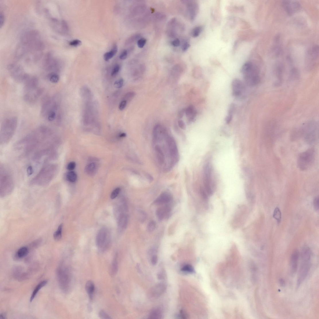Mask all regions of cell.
I'll return each instance as SVG.
<instances>
[{
    "label": "cell",
    "mask_w": 319,
    "mask_h": 319,
    "mask_svg": "<svg viewBox=\"0 0 319 319\" xmlns=\"http://www.w3.org/2000/svg\"><path fill=\"white\" fill-rule=\"evenodd\" d=\"M59 137L48 127L41 126L29 133L15 145L16 150L34 160L48 157L59 146Z\"/></svg>",
    "instance_id": "obj_1"
},
{
    "label": "cell",
    "mask_w": 319,
    "mask_h": 319,
    "mask_svg": "<svg viewBox=\"0 0 319 319\" xmlns=\"http://www.w3.org/2000/svg\"><path fill=\"white\" fill-rule=\"evenodd\" d=\"M153 142L159 165L164 172L170 171L179 160L178 149L175 139L165 129L157 125L153 129Z\"/></svg>",
    "instance_id": "obj_2"
},
{
    "label": "cell",
    "mask_w": 319,
    "mask_h": 319,
    "mask_svg": "<svg viewBox=\"0 0 319 319\" xmlns=\"http://www.w3.org/2000/svg\"><path fill=\"white\" fill-rule=\"evenodd\" d=\"M41 114L42 117L49 122L57 123L60 122L61 103L59 95L46 96L43 98Z\"/></svg>",
    "instance_id": "obj_3"
},
{
    "label": "cell",
    "mask_w": 319,
    "mask_h": 319,
    "mask_svg": "<svg viewBox=\"0 0 319 319\" xmlns=\"http://www.w3.org/2000/svg\"><path fill=\"white\" fill-rule=\"evenodd\" d=\"M23 83L24 101L28 104H35L43 92V89L39 85L38 79L35 76L28 74Z\"/></svg>",
    "instance_id": "obj_4"
},
{
    "label": "cell",
    "mask_w": 319,
    "mask_h": 319,
    "mask_svg": "<svg viewBox=\"0 0 319 319\" xmlns=\"http://www.w3.org/2000/svg\"><path fill=\"white\" fill-rule=\"evenodd\" d=\"M59 170L58 165L55 164H50L43 167L31 181L33 185L45 186L49 184L57 175Z\"/></svg>",
    "instance_id": "obj_5"
},
{
    "label": "cell",
    "mask_w": 319,
    "mask_h": 319,
    "mask_svg": "<svg viewBox=\"0 0 319 319\" xmlns=\"http://www.w3.org/2000/svg\"><path fill=\"white\" fill-rule=\"evenodd\" d=\"M17 124V119L15 117L7 118L3 121L0 130L1 145L8 144L12 139L16 131Z\"/></svg>",
    "instance_id": "obj_6"
},
{
    "label": "cell",
    "mask_w": 319,
    "mask_h": 319,
    "mask_svg": "<svg viewBox=\"0 0 319 319\" xmlns=\"http://www.w3.org/2000/svg\"><path fill=\"white\" fill-rule=\"evenodd\" d=\"M241 73L246 84L255 86L259 84L261 79L259 68L257 65L251 61L245 63L241 67Z\"/></svg>",
    "instance_id": "obj_7"
},
{
    "label": "cell",
    "mask_w": 319,
    "mask_h": 319,
    "mask_svg": "<svg viewBox=\"0 0 319 319\" xmlns=\"http://www.w3.org/2000/svg\"><path fill=\"white\" fill-rule=\"evenodd\" d=\"M12 174L8 166L3 164L0 165V192L1 194L11 192L14 186Z\"/></svg>",
    "instance_id": "obj_8"
},
{
    "label": "cell",
    "mask_w": 319,
    "mask_h": 319,
    "mask_svg": "<svg viewBox=\"0 0 319 319\" xmlns=\"http://www.w3.org/2000/svg\"><path fill=\"white\" fill-rule=\"evenodd\" d=\"M57 278L61 289L65 292L70 290L71 284L70 271L68 268L63 264L58 267L57 271Z\"/></svg>",
    "instance_id": "obj_9"
},
{
    "label": "cell",
    "mask_w": 319,
    "mask_h": 319,
    "mask_svg": "<svg viewBox=\"0 0 319 319\" xmlns=\"http://www.w3.org/2000/svg\"><path fill=\"white\" fill-rule=\"evenodd\" d=\"M315 156V151L312 149H310L301 154L298 160L299 169L303 171L309 169L313 164Z\"/></svg>",
    "instance_id": "obj_10"
},
{
    "label": "cell",
    "mask_w": 319,
    "mask_h": 319,
    "mask_svg": "<svg viewBox=\"0 0 319 319\" xmlns=\"http://www.w3.org/2000/svg\"><path fill=\"white\" fill-rule=\"evenodd\" d=\"M110 235L106 228H103L99 231L96 238V244L101 251L106 250L110 244Z\"/></svg>",
    "instance_id": "obj_11"
},
{
    "label": "cell",
    "mask_w": 319,
    "mask_h": 319,
    "mask_svg": "<svg viewBox=\"0 0 319 319\" xmlns=\"http://www.w3.org/2000/svg\"><path fill=\"white\" fill-rule=\"evenodd\" d=\"M8 70L11 77L17 83H23L28 75L22 67L16 65H10Z\"/></svg>",
    "instance_id": "obj_12"
},
{
    "label": "cell",
    "mask_w": 319,
    "mask_h": 319,
    "mask_svg": "<svg viewBox=\"0 0 319 319\" xmlns=\"http://www.w3.org/2000/svg\"><path fill=\"white\" fill-rule=\"evenodd\" d=\"M302 134L305 142L308 144H312L316 141L317 137V129L314 124H310L304 126Z\"/></svg>",
    "instance_id": "obj_13"
},
{
    "label": "cell",
    "mask_w": 319,
    "mask_h": 319,
    "mask_svg": "<svg viewBox=\"0 0 319 319\" xmlns=\"http://www.w3.org/2000/svg\"><path fill=\"white\" fill-rule=\"evenodd\" d=\"M205 189L208 195H212L213 189L211 180L212 169L209 164H206L204 169Z\"/></svg>",
    "instance_id": "obj_14"
},
{
    "label": "cell",
    "mask_w": 319,
    "mask_h": 319,
    "mask_svg": "<svg viewBox=\"0 0 319 319\" xmlns=\"http://www.w3.org/2000/svg\"><path fill=\"white\" fill-rule=\"evenodd\" d=\"M310 260H302L299 270L297 279V287H299L300 285L306 279L309 273L310 267Z\"/></svg>",
    "instance_id": "obj_15"
},
{
    "label": "cell",
    "mask_w": 319,
    "mask_h": 319,
    "mask_svg": "<svg viewBox=\"0 0 319 319\" xmlns=\"http://www.w3.org/2000/svg\"><path fill=\"white\" fill-rule=\"evenodd\" d=\"M282 5L286 13L289 15L299 11L301 9L300 3L296 1H284L282 3Z\"/></svg>",
    "instance_id": "obj_16"
},
{
    "label": "cell",
    "mask_w": 319,
    "mask_h": 319,
    "mask_svg": "<svg viewBox=\"0 0 319 319\" xmlns=\"http://www.w3.org/2000/svg\"><path fill=\"white\" fill-rule=\"evenodd\" d=\"M232 94L234 96H240L242 93L244 87L242 82L238 79L233 80L232 83Z\"/></svg>",
    "instance_id": "obj_17"
},
{
    "label": "cell",
    "mask_w": 319,
    "mask_h": 319,
    "mask_svg": "<svg viewBox=\"0 0 319 319\" xmlns=\"http://www.w3.org/2000/svg\"><path fill=\"white\" fill-rule=\"evenodd\" d=\"M172 194L168 192L162 193L154 201V204L157 205L168 204L172 200Z\"/></svg>",
    "instance_id": "obj_18"
},
{
    "label": "cell",
    "mask_w": 319,
    "mask_h": 319,
    "mask_svg": "<svg viewBox=\"0 0 319 319\" xmlns=\"http://www.w3.org/2000/svg\"><path fill=\"white\" fill-rule=\"evenodd\" d=\"M171 209L168 204L159 208L156 211V215L159 220H162L168 216L171 212Z\"/></svg>",
    "instance_id": "obj_19"
},
{
    "label": "cell",
    "mask_w": 319,
    "mask_h": 319,
    "mask_svg": "<svg viewBox=\"0 0 319 319\" xmlns=\"http://www.w3.org/2000/svg\"><path fill=\"white\" fill-rule=\"evenodd\" d=\"M299 257V252L298 250H295L293 252L291 258V272L295 274L297 271Z\"/></svg>",
    "instance_id": "obj_20"
},
{
    "label": "cell",
    "mask_w": 319,
    "mask_h": 319,
    "mask_svg": "<svg viewBox=\"0 0 319 319\" xmlns=\"http://www.w3.org/2000/svg\"><path fill=\"white\" fill-rule=\"evenodd\" d=\"M118 219V226L119 230L122 231L126 227L127 225L128 217L127 215L123 214Z\"/></svg>",
    "instance_id": "obj_21"
},
{
    "label": "cell",
    "mask_w": 319,
    "mask_h": 319,
    "mask_svg": "<svg viewBox=\"0 0 319 319\" xmlns=\"http://www.w3.org/2000/svg\"><path fill=\"white\" fill-rule=\"evenodd\" d=\"M185 113L186 116L188 119V121L191 122L194 120L197 113L193 106H190L188 107L185 110Z\"/></svg>",
    "instance_id": "obj_22"
},
{
    "label": "cell",
    "mask_w": 319,
    "mask_h": 319,
    "mask_svg": "<svg viewBox=\"0 0 319 319\" xmlns=\"http://www.w3.org/2000/svg\"><path fill=\"white\" fill-rule=\"evenodd\" d=\"M188 8L190 18L192 20H193L198 12L199 9L198 4L195 2L191 3H189V6Z\"/></svg>",
    "instance_id": "obj_23"
},
{
    "label": "cell",
    "mask_w": 319,
    "mask_h": 319,
    "mask_svg": "<svg viewBox=\"0 0 319 319\" xmlns=\"http://www.w3.org/2000/svg\"><path fill=\"white\" fill-rule=\"evenodd\" d=\"M301 257L302 260H310L311 252L310 248L307 246H304L301 252Z\"/></svg>",
    "instance_id": "obj_24"
},
{
    "label": "cell",
    "mask_w": 319,
    "mask_h": 319,
    "mask_svg": "<svg viewBox=\"0 0 319 319\" xmlns=\"http://www.w3.org/2000/svg\"><path fill=\"white\" fill-rule=\"evenodd\" d=\"M85 289L90 298V299H92L95 289V285L93 282L91 281L87 282L85 284Z\"/></svg>",
    "instance_id": "obj_25"
},
{
    "label": "cell",
    "mask_w": 319,
    "mask_h": 319,
    "mask_svg": "<svg viewBox=\"0 0 319 319\" xmlns=\"http://www.w3.org/2000/svg\"><path fill=\"white\" fill-rule=\"evenodd\" d=\"M166 289L165 285L162 283L159 284L155 286L152 291L153 294L155 296H159L164 293Z\"/></svg>",
    "instance_id": "obj_26"
},
{
    "label": "cell",
    "mask_w": 319,
    "mask_h": 319,
    "mask_svg": "<svg viewBox=\"0 0 319 319\" xmlns=\"http://www.w3.org/2000/svg\"><path fill=\"white\" fill-rule=\"evenodd\" d=\"M47 282H48V281L46 280L42 281L41 282H40V283L36 286L31 297L30 299V301L31 302L33 300L40 290L47 284Z\"/></svg>",
    "instance_id": "obj_27"
},
{
    "label": "cell",
    "mask_w": 319,
    "mask_h": 319,
    "mask_svg": "<svg viewBox=\"0 0 319 319\" xmlns=\"http://www.w3.org/2000/svg\"><path fill=\"white\" fill-rule=\"evenodd\" d=\"M118 51V47L116 45H114L113 48L110 51L107 52L104 54V58L106 61H108L112 59L116 53Z\"/></svg>",
    "instance_id": "obj_28"
},
{
    "label": "cell",
    "mask_w": 319,
    "mask_h": 319,
    "mask_svg": "<svg viewBox=\"0 0 319 319\" xmlns=\"http://www.w3.org/2000/svg\"><path fill=\"white\" fill-rule=\"evenodd\" d=\"M118 262L117 260V256L116 255L114 257V259L111 264L110 268V273L112 276H114L117 274L118 271Z\"/></svg>",
    "instance_id": "obj_29"
},
{
    "label": "cell",
    "mask_w": 319,
    "mask_h": 319,
    "mask_svg": "<svg viewBox=\"0 0 319 319\" xmlns=\"http://www.w3.org/2000/svg\"><path fill=\"white\" fill-rule=\"evenodd\" d=\"M46 78L48 80L53 84H57L59 82L60 79L59 74H50L46 75Z\"/></svg>",
    "instance_id": "obj_30"
},
{
    "label": "cell",
    "mask_w": 319,
    "mask_h": 319,
    "mask_svg": "<svg viewBox=\"0 0 319 319\" xmlns=\"http://www.w3.org/2000/svg\"><path fill=\"white\" fill-rule=\"evenodd\" d=\"M28 252V248L26 247H23L20 248L17 251V256L20 258H22L26 256Z\"/></svg>",
    "instance_id": "obj_31"
},
{
    "label": "cell",
    "mask_w": 319,
    "mask_h": 319,
    "mask_svg": "<svg viewBox=\"0 0 319 319\" xmlns=\"http://www.w3.org/2000/svg\"><path fill=\"white\" fill-rule=\"evenodd\" d=\"M63 224L60 225L57 230L54 233L53 237L56 241H59L62 238V233L63 229Z\"/></svg>",
    "instance_id": "obj_32"
},
{
    "label": "cell",
    "mask_w": 319,
    "mask_h": 319,
    "mask_svg": "<svg viewBox=\"0 0 319 319\" xmlns=\"http://www.w3.org/2000/svg\"><path fill=\"white\" fill-rule=\"evenodd\" d=\"M66 178L68 182H75L77 179V176L76 173L73 171L68 172L66 175Z\"/></svg>",
    "instance_id": "obj_33"
},
{
    "label": "cell",
    "mask_w": 319,
    "mask_h": 319,
    "mask_svg": "<svg viewBox=\"0 0 319 319\" xmlns=\"http://www.w3.org/2000/svg\"><path fill=\"white\" fill-rule=\"evenodd\" d=\"M96 166L95 163H92L87 165L85 170L87 173L89 175H92L96 171Z\"/></svg>",
    "instance_id": "obj_34"
},
{
    "label": "cell",
    "mask_w": 319,
    "mask_h": 319,
    "mask_svg": "<svg viewBox=\"0 0 319 319\" xmlns=\"http://www.w3.org/2000/svg\"><path fill=\"white\" fill-rule=\"evenodd\" d=\"M162 316L161 311L159 309H155L152 311L149 315L150 318H160Z\"/></svg>",
    "instance_id": "obj_35"
},
{
    "label": "cell",
    "mask_w": 319,
    "mask_h": 319,
    "mask_svg": "<svg viewBox=\"0 0 319 319\" xmlns=\"http://www.w3.org/2000/svg\"><path fill=\"white\" fill-rule=\"evenodd\" d=\"M202 30L203 27L201 26H199L195 28L191 32L192 37L194 38L198 37L200 35Z\"/></svg>",
    "instance_id": "obj_36"
},
{
    "label": "cell",
    "mask_w": 319,
    "mask_h": 319,
    "mask_svg": "<svg viewBox=\"0 0 319 319\" xmlns=\"http://www.w3.org/2000/svg\"><path fill=\"white\" fill-rule=\"evenodd\" d=\"M273 216L274 218L277 221L278 223L280 222L281 217V213L280 209L278 208L277 207L274 210Z\"/></svg>",
    "instance_id": "obj_37"
},
{
    "label": "cell",
    "mask_w": 319,
    "mask_h": 319,
    "mask_svg": "<svg viewBox=\"0 0 319 319\" xmlns=\"http://www.w3.org/2000/svg\"><path fill=\"white\" fill-rule=\"evenodd\" d=\"M156 224L155 221L153 220L151 221L149 223L147 226V230L150 233L153 232L156 228Z\"/></svg>",
    "instance_id": "obj_38"
},
{
    "label": "cell",
    "mask_w": 319,
    "mask_h": 319,
    "mask_svg": "<svg viewBox=\"0 0 319 319\" xmlns=\"http://www.w3.org/2000/svg\"><path fill=\"white\" fill-rule=\"evenodd\" d=\"M181 270L184 272L192 273L194 272L193 267L190 264H186L181 269Z\"/></svg>",
    "instance_id": "obj_39"
},
{
    "label": "cell",
    "mask_w": 319,
    "mask_h": 319,
    "mask_svg": "<svg viewBox=\"0 0 319 319\" xmlns=\"http://www.w3.org/2000/svg\"><path fill=\"white\" fill-rule=\"evenodd\" d=\"M120 188H117L113 190L111 195V198L112 199H114L116 198L120 192Z\"/></svg>",
    "instance_id": "obj_40"
},
{
    "label": "cell",
    "mask_w": 319,
    "mask_h": 319,
    "mask_svg": "<svg viewBox=\"0 0 319 319\" xmlns=\"http://www.w3.org/2000/svg\"><path fill=\"white\" fill-rule=\"evenodd\" d=\"M99 316L102 319H109L111 318L103 310H101L99 313Z\"/></svg>",
    "instance_id": "obj_41"
},
{
    "label": "cell",
    "mask_w": 319,
    "mask_h": 319,
    "mask_svg": "<svg viewBox=\"0 0 319 319\" xmlns=\"http://www.w3.org/2000/svg\"><path fill=\"white\" fill-rule=\"evenodd\" d=\"M147 40L144 38H141L137 42L138 46L140 48H142L146 44Z\"/></svg>",
    "instance_id": "obj_42"
},
{
    "label": "cell",
    "mask_w": 319,
    "mask_h": 319,
    "mask_svg": "<svg viewBox=\"0 0 319 319\" xmlns=\"http://www.w3.org/2000/svg\"><path fill=\"white\" fill-rule=\"evenodd\" d=\"M124 83V80L123 79L121 78L115 82L114 86L116 88H120L123 86Z\"/></svg>",
    "instance_id": "obj_43"
},
{
    "label": "cell",
    "mask_w": 319,
    "mask_h": 319,
    "mask_svg": "<svg viewBox=\"0 0 319 319\" xmlns=\"http://www.w3.org/2000/svg\"><path fill=\"white\" fill-rule=\"evenodd\" d=\"M120 66L119 65H116L112 71L111 75L113 76L117 74L120 70Z\"/></svg>",
    "instance_id": "obj_44"
},
{
    "label": "cell",
    "mask_w": 319,
    "mask_h": 319,
    "mask_svg": "<svg viewBox=\"0 0 319 319\" xmlns=\"http://www.w3.org/2000/svg\"><path fill=\"white\" fill-rule=\"evenodd\" d=\"M81 42L79 40L76 39L70 42L69 45L72 46H77L80 45L81 44Z\"/></svg>",
    "instance_id": "obj_45"
},
{
    "label": "cell",
    "mask_w": 319,
    "mask_h": 319,
    "mask_svg": "<svg viewBox=\"0 0 319 319\" xmlns=\"http://www.w3.org/2000/svg\"><path fill=\"white\" fill-rule=\"evenodd\" d=\"M139 219L142 222H143L145 220L146 217V215L145 213L143 211H141L139 212Z\"/></svg>",
    "instance_id": "obj_46"
},
{
    "label": "cell",
    "mask_w": 319,
    "mask_h": 319,
    "mask_svg": "<svg viewBox=\"0 0 319 319\" xmlns=\"http://www.w3.org/2000/svg\"><path fill=\"white\" fill-rule=\"evenodd\" d=\"M319 199L318 197H316L315 198L314 201L313 205L316 211H318L319 206Z\"/></svg>",
    "instance_id": "obj_47"
},
{
    "label": "cell",
    "mask_w": 319,
    "mask_h": 319,
    "mask_svg": "<svg viewBox=\"0 0 319 319\" xmlns=\"http://www.w3.org/2000/svg\"><path fill=\"white\" fill-rule=\"evenodd\" d=\"M127 104V101L126 100H124L122 101L119 105V110L121 111L124 110Z\"/></svg>",
    "instance_id": "obj_48"
},
{
    "label": "cell",
    "mask_w": 319,
    "mask_h": 319,
    "mask_svg": "<svg viewBox=\"0 0 319 319\" xmlns=\"http://www.w3.org/2000/svg\"><path fill=\"white\" fill-rule=\"evenodd\" d=\"M190 45L187 41H185L182 46V50L183 51L185 52L189 48Z\"/></svg>",
    "instance_id": "obj_49"
},
{
    "label": "cell",
    "mask_w": 319,
    "mask_h": 319,
    "mask_svg": "<svg viewBox=\"0 0 319 319\" xmlns=\"http://www.w3.org/2000/svg\"><path fill=\"white\" fill-rule=\"evenodd\" d=\"M127 56L128 52L126 50H125L120 54L119 56V58L121 60H125L126 59Z\"/></svg>",
    "instance_id": "obj_50"
},
{
    "label": "cell",
    "mask_w": 319,
    "mask_h": 319,
    "mask_svg": "<svg viewBox=\"0 0 319 319\" xmlns=\"http://www.w3.org/2000/svg\"><path fill=\"white\" fill-rule=\"evenodd\" d=\"M76 164L74 162H71L69 163L67 166V169L70 171L74 169L75 167Z\"/></svg>",
    "instance_id": "obj_51"
},
{
    "label": "cell",
    "mask_w": 319,
    "mask_h": 319,
    "mask_svg": "<svg viewBox=\"0 0 319 319\" xmlns=\"http://www.w3.org/2000/svg\"><path fill=\"white\" fill-rule=\"evenodd\" d=\"M235 108V105L234 104H232L230 106L229 110H228V114L233 115L234 112Z\"/></svg>",
    "instance_id": "obj_52"
},
{
    "label": "cell",
    "mask_w": 319,
    "mask_h": 319,
    "mask_svg": "<svg viewBox=\"0 0 319 319\" xmlns=\"http://www.w3.org/2000/svg\"><path fill=\"white\" fill-rule=\"evenodd\" d=\"M180 40L176 38L172 42V45L175 47H178L180 45Z\"/></svg>",
    "instance_id": "obj_53"
},
{
    "label": "cell",
    "mask_w": 319,
    "mask_h": 319,
    "mask_svg": "<svg viewBox=\"0 0 319 319\" xmlns=\"http://www.w3.org/2000/svg\"><path fill=\"white\" fill-rule=\"evenodd\" d=\"M178 124L180 127L183 130H185L186 129V125L185 124L184 122L182 120H179L178 121Z\"/></svg>",
    "instance_id": "obj_54"
},
{
    "label": "cell",
    "mask_w": 319,
    "mask_h": 319,
    "mask_svg": "<svg viewBox=\"0 0 319 319\" xmlns=\"http://www.w3.org/2000/svg\"><path fill=\"white\" fill-rule=\"evenodd\" d=\"M27 172L29 176H30L33 174L34 172V169L32 166H30L28 167L27 169Z\"/></svg>",
    "instance_id": "obj_55"
},
{
    "label": "cell",
    "mask_w": 319,
    "mask_h": 319,
    "mask_svg": "<svg viewBox=\"0 0 319 319\" xmlns=\"http://www.w3.org/2000/svg\"><path fill=\"white\" fill-rule=\"evenodd\" d=\"M157 262V257L156 255H154L151 257V262L153 265H155Z\"/></svg>",
    "instance_id": "obj_56"
},
{
    "label": "cell",
    "mask_w": 319,
    "mask_h": 319,
    "mask_svg": "<svg viewBox=\"0 0 319 319\" xmlns=\"http://www.w3.org/2000/svg\"><path fill=\"white\" fill-rule=\"evenodd\" d=\"M233 115L228 114L226 118V121L227 124H229L232 119Z\"/></svg>",
    "instance_id": "obj_57"
},
{
    "label": "cell",
    "mask_w": 319,
    "mask_h": 319,
    "mask_svg": "<svg viewBox=\"0 0 319 319\" xmlns=\"http://www.w3.org/2000/svg\"><path fill=\"white\" fill-rule=\"evenodd\" d=\"M0 18H1V19H0V21H0V23H1V24H0V25H1V27L4 22V16H3V14L1 13V14Z\"/></svg>",
    "instance_id": "obj_58"
},
{
    "label": "cell",
    "mask_w": 319,
    "mask_h": 319,
    "mask_svg": "<svg viewBox=\"0 0 319 319\" xmlns=\"http://www.w3.org/2000/svg\"><path fill=\"white\" fill-rule=\"evenodd\" d=\"M184 112H185V110H182L180 112V114H179V117H181L180 118H182V117Z\"/></svg>",
    "instance_id": "obj_59"
},
{
    "label": "cell",
    "mask_w": 319,
    "mask_h": 319,
    "mask_svg": "<svg viewBox=\"0 0 319 319\" xmlns=\"http://www.w3.org/2000/svg\"><path fill=\"white\" fill-rule=\"evenodd\" d=\"M6 315L5 314L2 313L0 315V318L1 319H4L6 318Z\"/></svg>",
    "instance_id": "obj_60"
},
{
    "label": "cell",
    "mask_w": 319,
    "mask_h": 319,
    "mask_svg": "<svg viewBox=\"0 0 319 319\" xmlns=\"http://www.w3.org/2000/svg\"><path fill=\"white\" fill-rule=\"evenodd\" d=\"M126 134L125 133H122L120 134L119 135V137H124L126 136Z\"/></svg>",
    "instance_id": "obj_61"
}]
</instances>
